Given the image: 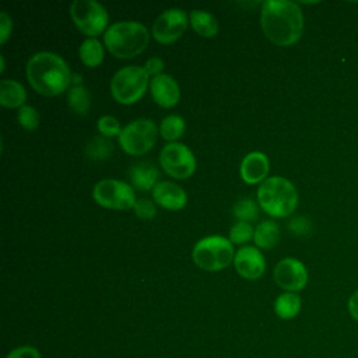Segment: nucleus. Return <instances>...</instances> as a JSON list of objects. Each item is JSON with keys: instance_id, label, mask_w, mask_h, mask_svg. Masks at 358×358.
Returning <instances> with one entry per match:
<instances>
[{"instance_id": "obj_6", "label": "nucleus", "mask_w": 358, "mask_h": 358, "mask_svg": "<svg viewBox=\"0 0 358 358\" xmlns=\"http://www.w3.org/2000/svg\"><path fill=\"white\" fill-rule=\"evenodd\" d=\"M150 76L144 67L126 66L116 71L110 81V92L116 102L131 105L145 94Z\"/></svg>"}, {"instance_id": "obj_3", "label": "nucleus", "mask_w": 358, "mask_h": 358, "mask_svg": "<svg viewBox=\"0 0 358 358\" xmlns=\"http://www.w3.org/2000/svg\"><path fill=\"white\" fill-rule=\"evenodd\" d=\"M148 41V29L137 21L115 22L103 34L106 49L117 59H131L138 56L145 50Z\"/></svg>"}, {"instance_id": "obj_2", "label": "nucleus", "mask_w": 358, "mask_h": 358, "mask_svg": "<svg viewBox=\"0 0 358 358\" xmlns=\"http://www.w3.org/2000/svg\"><path fill=\"white\" fill-rule=\"evenodd\" d=\"M27 78L36 92L45 96H56L70 87L73 74L59 55L38 52L27 64Z\"/></svg>"}, {"instance_id": "obj_34", "label": "nucleus", "mask_w": 358, "mask_h": 358, "mask_svg": "<svg viewBox=\"0 0 358 358\" xmlns=\"http://www.w3.org/2000/svg\"><path fill=\"white\" fill-rule=\"evenodd\" d=\"M144 69L150 77L159 76V74H162V70H164V62L159 57H151L145 62Z\"/></svg>"}, {"instance_id": "obj_33", "label": "nucleus", "mask_w": 358, "mask_h": 358, "mask_svg": "<svg viewBox=\"0 0 358 358\" xmlns=\"http://www.w3.org/2000/svg\"><path fill=\"white\" fill-rule=\"evenodd\" d=\"M6 358H41V355L36 348L24 345V347H18V348L13 350Z\"/></svg>"}, {"instance_id": "obj_13", "label": "nucleus", "mask_w": 358, "mask_h": 358, "mask_svg": "<svg viewBox=\"0 0 358 358\" xmlns=\"http://www.w3.org/2000/svg\"><path fill=\"white\" fill-rule=\"evenodd\" d=\"M238 274L246 280H257L263 275L266 260L262 252L255 246H242L234 257Z\"/></svg>"}, {"instance_id": "obj_12", "label": "nucleus", "mask_w": 358, "mask_h": 358, "mask_svg": "<svg viewBox=\"0 0 358 358\" xmlns=\"http://www.w3.org/2000/svg\"><path fill=\"white\" fill-rule=\"evenodd\" d=\"M274 281L278 287L288 292L302 289L308 282V271L302 262L294 257L280 260L273 271Z\"/></svg>"}, {"instance_id": "obj_19", "label": "nucleus", "mask_w": 358, "mask_h": 358, "mask_svg": "<svg viewBox=\"0 0 358 358\" xmlns=\"http://www.w3.org/2000/svg\"><path fill=\"white\" fill-rule=\"evenodd\" d=\"M190 25L196 34L204 38L215 36L220 29L215 17L203 10H193L190 13Z\"/></svg>"}, {"instance_id": "obj_1", "label": "nucleus", "mask_w": 358, "mask_h": 358, "mask_svg": "<svg viewBox=\"0 0 358 358\" xmlns=\"http://www.w3.org/2000/svg\"><path fill=\"white\" fill-rule=\"evenodd\" d=\"M260 22L266 38L278 46L296 43L303 32L302 10L288 0L264 1Z\"/></svg>"}, {"instance_id": "obj_25", "label": "nucleus", "mask_w": 358, "mask_h": 358, "mask_svg": "<svg viewBox=\"0 0 358 358\" xmlns=\"http://www.w3.org/2000/svg\"><path fill=\"white\" fill-rule=\"evenodd\" d=\"M113 147L110 141L105 137H94L85 145V155L92 161H103L109 158Z\"/></svg>"}, {"instance_id": "obj_21", "label": "nucleus", "mask_w": 358, "mask_h": 358, "mask_svg": "<svg viewBox=\"0 0 358 358\" xmlns=\"http://www.w3.org/2000/svg\"><path fill=\"white\" fill-rule=\"evenodd\" d=\"M275 315L281 319H292L301 310V298L295 292H284L274 302Z\"/></svg>"}, {"instance_id": "obj_11", "label": "nucleus", "mask_w": 358, "mask_h": 358, "mask_svg": "<svg viewBox=\"0 0 358 358\" xmlns=\"http://www.w3.org/2000/svg\"><path fill=\"white\" fill-rule=\"evenodd\" d=\"M187 28V14L180 8L165 10L152 24V36L158 43L169 45L178 41Z\"/></svg>"}, {"instance_id": "obj_36", "label": "nucleus", "mask_w": 358, "mask_h": 358, "mask_svg": "<svg viewBox=\"0 0 358 358\" xmlns=\"http://www.w3.org/2000/svg\"><path fill=\"white\" fill-rule=\"evenodd\" d=\"M0 59H1V67H0V73H3V71H4V66H6V63H4V57H3V56H1Z\"/></svg>"}, {"instance_id": "obj_30", "label": "nucleus", "mask_w": 358, "mask_h": 358, "mask_svg": "<svg viewBox=\"0 0 358 358\" xmlns=\"http://www.w3.org/2000/svg\"><path fill=\"white\" fill-rule=\"evenodd\" d=\"M134 213L141 220H151L157 215V208L151 200L140 199L134 204Z\"/></svg>"}, {"instance_id": "obj_24", "label": "nucleus", "mask_w": 358, "mask_h": 358, "mask_svg": "<svg viewBox=\"0 0 358 358\" xmlns=\"http://www.w3.org/2000/svg\"><path fill=\"white\" fill-rule=\"evenodd\" d=\"M185 129H186V124L183 117H180L179 115H169L162 119L159 124V134L162 136L164 140L175 143V140L183 136Z\"/></svg>"}, {"instance_id": "obj_7", "label": "nucleus", "mask_w": 358, "mask_h": 358, "mask_svg": "<svg viewBox=\"0 0 358 358\" xmlns=\"http://www.w3.org/2000/svg\"><path fill=\"white\" fill-rule=\"evenodd\" d=\"M157 136V124L151 119H136L123 127L119 144L130 155H143L154 147Z\"/></svg>"}, {"instance_id": "obj_27", "label": "nucleus", "mask_w": 358, "mask_h": 358, "mask_svg": "<svg viewBox=\"0 0 358 358\" xmlns=\"http://www.w3.org/2000/svg\"><path fill=\"white\" fill-rule=\"evenodd\" d=\"M253 234H255V231L249 222L238 221L229 229V241L232 243L242 245V243L249 242L253 238Z\"/></svg>"}, {"instance_id": "obj_28", "label": "nucleus", "mask_w": 358, "mask_h": 358, "mask_svg": "<svg viewBox=\"0 0 358 358\" xmlns=\"http://www.w3.org/2000/svg\"><path fill=\"white\" fill-rule=\"evenodd\" d=\"M17 119H18L20 126L29 131L35 130L39 126V113L35 108H32L29 105H24L18 109Z\"/></svg>"}, {"instance_id": "obj_14", "label": "nucleus", "mask_w": 358, "mask_h": 358, "mask_svg": "<svg viewBox=\"0 0 358 358\" xmlns=\"http://www.w3.org/2000/svg\"><path fill=\"white\" fill-rule=\"evenodd\" d=\"M150 91L157 105L162 108H172L179 102L180 90L175 78L169 74H159L152 77Z\"/></svg>"}, {"instance_id": "obj_5", "label": "nucleus", "mask_w": 358, "mask_h": 358, "mask_svg": "<svg viewBox=\"0 0 358 358\" xmlns=\"http://www.w3.org/2000/svg\"><path fill=\"white\" fill-rule=\"evenodd\" d=\"M193 262L206 271H220L231 264L235 257L232 242L220 235L200 239L192 250Z\"/></svg>"}, {"instance_id": "obj_26", "label": "nucleus", "mask_w": 358, "mask_h": 358, "mask_svg": "<svg viewBox=\"0 0 358 358\" xmlns=\"http://www.w3.org/2000/svg\"><path fill=\"white\" fill-rule=\"evenodd\" d=\"M232 214L243 222H250L257 220L259 217V208L257 204L252 199H241L235 203L232 207Z\"/></svg>"}, {"instance_id": "obj_32", "label": "nucleus", "mask_w": 358, "mask_h": 358, "mask_svg": "<svg viewBox=\"0 0 358 358\" xmlns=\"http://www.w3.org/2000/svg\"><path fill=\"white\" fill-rule=\"evenodd\" d=\"M11 29H13L11 17L6 11H1L0 13V43H6V41L11 35Z\"/></svg>"}, {"instance_id": "obj_4", "label": "nucleus", "mask_w": 358, "mask_h": 358, "mask_svg": "<svg viewBox=\"0 0 358 358\" xmlns=\"http://www.w3.org/2000/svg\"><path fill=\"white\" fill-rule=\"evenodd\" d=\"M257 201L264 213L271 217H288L298 206V192L295 186L282 176H271L260 183Z\"/></svg>"}, {"instance_id": "obj_18", "label": "nucleus", "mask_w": 358, "mask_h": 358, "mask_svg": "<svg viewBox=\"0 0 358 358\" xmlns=\"http://www.w3.org/2000/svg\"><path fill=\"white\" fill-rule=\"evenodd\" d=\"M27 99V91L15 80H1L0 83V103L4 108H21Z\"/></svg>"}, {"instance_id": "obj_10", "label": "nucleus", "mask_w": 358, "mask_h": 358, "mask_svg": "<svg viewBox=\"0 0 358 358\" xmlns=\"http://www.w3.org/2000/svg\"><path fill=\"white\" fill-rule=\"evenodd\" d=\"M159 164L165 173L175 179H186L196 169V158L183 143H168L159 152Z\"/></svg>"}, {"instance_id": "obj_9", "label": "nucleus", "mask_w": 358, "mask_h": 358, "mask_svg": "<svg viewBox=\"0 0 358 358\" xmlns=\"http://www.w3.org/2000/svg\"><path fill=\"white\" fill-rule=\"evenodd\" d=\"M92 197L96 204L110 210H130L137 201L133 186L116 179L99 180L94 186Z\"/></svg>"}, {"instance_id": "obj_8", "label": "nucleus", "mask_w": 358, "mask_h": 358, "mask_svg": "<svg viewBox=\"0 0 358 358\" xmlns=\"http://www.w3.org/2000/svg\"><path fill=\"white\" fill-rule=\"evenodd\" d=\"M70 15L74 25L88 36L102 34L109 20L105 7L95 0H74L70 6Z\"/></svg>"}, {"instance_id": "obj_17", "label": "nucleus", "mask_w": 358, "mask_h": 358, "mask_svg": "<svg viewBox=\"0 0 358 358\" xmlns=\"http://www.w3.org/2000/svg\"><path fill=\"white\" fill-rule=\"evenodd\" d=\"M159 176L158 169L148 162H140L130 168L129 178L131 182V186L140 192H148L155 187L158 183L157 179Z\"/></svg>"}, {"instance_id": "obj_35", "label": "nucleus", "mask_w": 358, "mask_h": 358, "mask_svg": "<svg viewBox=\"0 0 358 358\" xmlns=\"http://www.w3.org/2000/svg\"><path fill=\"white\" fill-rule=\"evenodd\" d=\"M348 312L351 317L358 322V289L348 299Z\"/></svg>"}, {"instance_id": "obj_22", "label": "nucleus", "mask_w": 358, "mask_h": 358, "mask_svg": "<svg viewBox=\"0 0 358 358\" xmlns=\"http://www.w3.org/2000/svg\"><path fill=\"white\" fill-rule=\"evenodd\" d=\"M78 56L85 66L96 67L103 60V48L98 39L88 38L80 45Z\"/></svg>"}, {"instance_id": "obj_29", "label": "nucleus", "mask_w": 358, "mask_h": 358, "mask_svg": "<svg viewBox=\"0 0 358 358\" xmlns=\"http://www.w3.org/2000/svg\"><path fill=\"white\" fill-rule=\"evenodd\" d=\"M96 129L103 136V137H113V136H117L122 133V127H120V123L116 117L113 116H102L98 119L96 122Z\"/></svg>"}, {"instance_id": "obj_16", "label": "nucleus", "mask_w": 358, "mask_h": 358, "mask_svg": "<svg viewBox=\"0 0 358 358\" xmlns=\"http://www.w3.org/2000/svg\"><path fill=\"white\" fill-rule=\"evenodd\" d=\"M270 164L266 154L260 151L249 152L241 162V178L248 185H256L266 180V176L268 175Z\"/></svg>"}, {"instance_id": "obj_20", "label": "nucleus", "mask_w": 358, "mask_h": 358, "mask_svg": "<svg viewBox=\"0 0 358 358\" xmlns=\"http://www.w3.org/2000/svg\"><path fill=\"white\" fill-rule=\"evenodd\" d=\"M253 239L257 248L262 249H271L277 245L280 239V227L277 222L267 220L260 222L253 234Z\"/></svg>"}, {"instance_id": "obj_31", "label": "nucleus", "mask_w": 358, "mask_h": 358, "mask_svg": "<svg viewBox=\"0 0 358 358\" xmlns=\"http://www.w3.org/2000/svg\"><path fill=\"white\" fill-rule=\"evenodd\" d=\"M288 229H289L292 234L301 236V235L309 234V231H310V224H309V221H308L306 218H303V217H296V218H294V220H291V221L288 222Z\"/></svg>"}, {"instance_id": "obj_23", "label": "nucleus", "mask_w": 358, "mask_h": 358, "mask_svg": "<svg viewBox=\"0 0 358 358\" xmlns=\"http://www.w3.org/2000/svg\"><path fill=\"white\" fill-rule=\"evenodd\" d=\"M69 108L77 115H85L91 106V95L83 84H73L67 95Z\"/></svg>"}, {"instance_id": "obj_15", "label": "nucleus", "mask_w": 358, "mask_h": 358, "mask_svg": "<svg viewBox=\"0 0 358 358\" xmlns=\"http://www.w3.org/2000/svg\"><path fill=\"white\" fill-rule=\"evenodd\" d=\"M152 199L158 206L171 211L182 210L187 203L186 192L172 182H158L152 189Z\"/></svg>"}]
</instances>
